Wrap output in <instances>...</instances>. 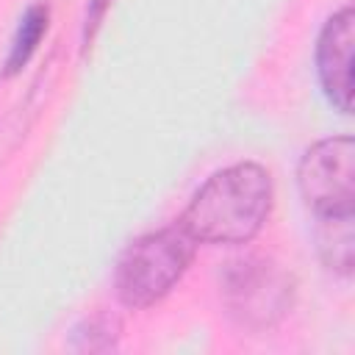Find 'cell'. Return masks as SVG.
<instances>
[{
  "label": "cell",
  "mask_w": 355,
  "mask_h": 355,
  "mask_svg": "<svg viewBox=\"0 0 355 355\" xmlns=\"http://www.w3.org/2000/svg\"><path fill=\"white\" fill-rule=\"evenodd\" d=\"M272 178L258 164H233L211 175L191 197L180 225L194 241L244 244L266 222Z\"/></svg>",
  "instance_id": "6da1fadb"
},
{
  "label": "cell",
  "mask_w": 355,
  "mask_h": 355,
  "mask_svg": "<svg viewBox=\"0 0 355 355\" xmlns=\"http://www.w3.org/2000/svg\"><path fill=\"white\" fill-rule=\"evenodd\" d=\"M194 239L183 225L153 230L136 239L119 258L114 286L128 308H147L166 297L194 258Z\"/></svg>",
  "instance_id": "7a4b0ae2"
},
{
  "label": "cell",
  "mask_w": 355,
  "mask_h": 355,
  "mask_svg": "<svg viewBox=\"0 0 355 355\" xmlns=\"http://www.w3.org/2000/svg\"><path fill=\"white\" fill-rule=\"evenodd\" d=\"M222 300L239 327L263 333L288 313L294 283L275 261L247 255L225 266Z\"/></svg>",
  "instance_id": "3957f363"
},
{
  "label": "cell",
  "mask_w": 355,
  "mask_h": 355,
  "mask_svg": "<svg viewBox=\"0 0 355 355\" xmlns=\"http://www.w3.org/2000/svg\"><path fill=\"white\" fill-rule=\"evenodd\" d=\"M300 194L319 216H352L355 205V150L349 136H336L313 144L297 172Z\"/></svg>",
  "instance_id": "277c9868"
},
{
  "label": "cell",
  "mask_w": 355,
  "mask_h": 355,
  "mask_svg": "<svg viewBox=\"0 0 355 355\" xmlns=\"http://www.w3.org/2000/svg\"><path fill=\"white\" fill-rule=\"evenodd\" d=\"M352 44H355V17L352 8L344 6L338 14L327 19L316 44V67H319L322 89L341 114H349L352 108Z\"/></svg>",
  "instance_id": "5b68a950"
},
{
  "label": "cell",
  "mask_w": 355,
  "mask_h": 355,
  "mask_svg": "<svg viewBox=\"0 0 355 355\" xmlns=\"http://www.w3.org/2000/svg\"><path fill=\"white\" fill-rule=\"evenodd\" d=\"M319 250L330 269L349 275L352 269V216H327L319 219Z\"/></svg>",
  "instance_id": "8992f818"
},
{
  "label": "cell",
  "mask_w": 355,
  "mask_h": 355,
  "mask_svg": "<svg viewBox=\"0 0 355 355\" xmlns=\"http://www.w3.org/2000/svg\"><path fill=\"white\" fill-rule=\"evenodd\" d=\"M44 31H47V8L44 6L28 8V14L19 19V28L14 33V42H11V50H8V58H6V75H14L33 55Z\"/></svg>",
  "instance_id": "52a82bcc"
},
{
  "label": "cell",
  "mask_w": 355,
  "mask_h": 355,
  "mask_svg": "<svg viewBox=\"0 0 355 355\" xmlns=\"http://www.w3.org/2000/svg\"><path fill=\"white\" fill-rule=\"evenodd\" d=\"M108 6H111V0H89L86 17H83V47H89V42L94 39V33H97V28H100Z\"/></svg>",
  "instance_id": "ba28073f"
}]
</instances>
